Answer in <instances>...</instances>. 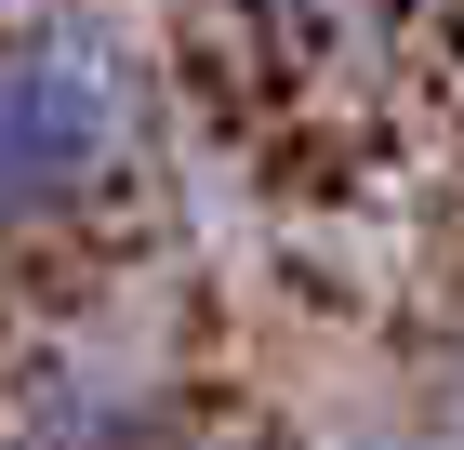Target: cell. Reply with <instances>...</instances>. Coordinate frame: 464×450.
Instances as JSON below:
<instances>
[{"label":"cell","mask_w":464,"mask_h":450,"mask_svg":"<svg viewBox=\"0 0 464 450\" xmlns=\"http://www.w3.org/2000/svg\"><path fill=\"white\" fill-rule=\"evenodd\" d=\"M133 146V67L93 27L0 40V225H53L120 173Z\"/></svg>","instance_id":"cell-1"}]
</instances>
